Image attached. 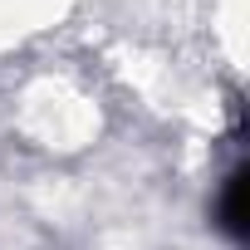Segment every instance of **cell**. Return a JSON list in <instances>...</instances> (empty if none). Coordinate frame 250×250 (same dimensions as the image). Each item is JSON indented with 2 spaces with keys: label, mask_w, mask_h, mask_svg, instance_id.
Masks as SVG:
<instances>
[{
  "label": "cell",
  "mask_w": 250,
  "mask_h": 250,
  "mask_svg": "<svg viewBox=\"0 0 250 250\" xmlns=\"http://www.w3.org/2000/svg\"><path fill=\"white\" fill-rule=\"evenodd\" d=\"M216 226L230 235V240H245L250 226H245V167H235L226 182H221V196H216Z\"/></svg>",
  "instance_id": "obj_1"
}]
</instances>
